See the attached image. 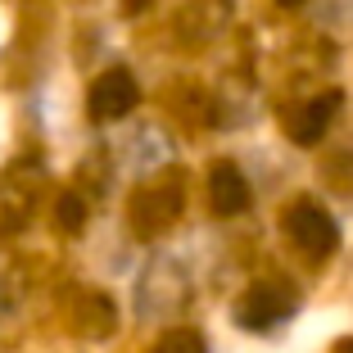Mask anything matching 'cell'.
Masks as SVG:
<instances>
[{"instance_id":"277c9868","label":"cell","mask_w":353,"mask_h":353,"mask_svg":"<svg viewBox=\"0 0 353 353\" xmlns=\"http://www.w3.org/2000/svg\"><path fill=\"white\" fill-rule=\"evenodd\" d=\"M236 326H245V331H254V335H263V331H272V326L290 312V299L276 290V285H250V290L236 299Z\"/></svg>"},{"instance_id":"9c48e42d","label":"cell","mask_w":353,"mask_h":353,"mask_svg":"<svg viewBox=\"0 0 353 353\" xmlns=\"http://www.w3.org/2000/svg\"><path fill=\"white\" fill-rule=\"evenodd\" d=\"M145 5H150V0H127L123 10H127V14H136V10H145Z\"/></svg>"},{"instance_id":"8fae6325","label":"cell","mask_w":353,"mask_h":353,"mask_svg":"<svg viewBox=\"0 0 353 353\" xmlns=\"http://www.w3.org/2000/svg\"><path fill=\"white\" fill-rule=\"evenodd\" d=\"M335 353H353V340H344V344H340V349H335Z\"/></svg>"},{"instance_id":"3957f363","label":"cell","mask_w":353,"mask_h":353,"mask_svg":"<svg viewBox=\"0 0 353 353\" xmlns=\"http://www.w3.org/2000/svg\"><path fill=\"white\" fill-rule=\"evenodd\" d=\"M176 213H181V190H176L172 181H159V186H145L141 195L132 199V227L141 231L145 240L163 236V231L176 222Z\"/></svg>"},{"instance_id":"ba28073f","label":"cell","mask_w":353,"mask_h":353,"mask_svg":"<svg viewBox=\"0 0 353 353\" xmlns=\"http://www.w3.org/2000/svg\"><path fill=\"white\" fill-rule=\"evenodd\" d=\"M54 218H59L63 231H82L86 227V204L77 195H59L54 199Z\"/></svg>"},{"instance_id":"7a4b0ae2","label":"cell","mask_w":353,"mask_h":353,"mask_svg":"<svg viewBox=\"0 0 353 353\" xmlns=\"http://www.w3.org/2000/svg\"><path fill=\"white\" fill-rule=\"evenodd\" d=\"M136 100H141L136 77L127 73V68H109L104 77H95V82H91L86 109H91L95 123H118V118H127L136 109Z\"/></svg>"},{"instance_id":"8992f818","label":"cell","mask_w":353,"mask_h":353,"mask_svg":"<svg viewBox=\"0 0 353 353\" xmlns=\"http://www.w3.org/2000/svg\"><path fill=\"white\" fill-rule=\"evenodd\" d=\"M208 204L218 218H236L250 208V181L240 176L236 163H213L208 168Z\"/></svg>"},{"instance_id":"6da1fadb","label":"cell","mask_w":353,"mask_h":353,"mask_svg":"<svg viewBox=\"0 0 353 353\" xmlns=\"http://www.w3.org/2000/svg\"><path fill=\"white\" fill-rule=\"evenodd\" d=\"M285 231H290V240L299 250H308L312 259H326V254H335V245H340L335 218L322 204H312V199H299V204L285 213Z\"/></svg>"},{"instance_id":"52a82bcc","label":"cell","mask_w":353,"mask_h":353,"mask_svg":"<svg viewBox=\"0 0 353 353\" xmlns=\"http://www.w3.org/2000/svg\"><path fill=\"white\" fill-rule=\"evenodd\" d=\"M154 353H204V340L195 331H186V326H176V331H168L154 344Z\"/></svg>"},{"instance_id":"5b68a950","label":"cell","mask_w":353,"mask_h":353,"mask_svg":"<svg viewBox=\"0 0 353 353\" xmlns=\"http://www.w3.org/2000/svg\"><path fill=\"white\" fill-rule=\"evenodd\" d=\"M340 104H344L340 91H326V95H312V100H303L299 109L285 118V127H290V141H294V145H317V141L331 132L335 114H340Z\"/></svg>"},{"instance_id":"30bf717a","label":"cell","mask_w":353,"mask_h":353,"mask_svg":"<svg viewBox=\"0 0 353 353\" xmlns=\"http://www.w3.org/2000/svg\"><path fill=\"white\" fill-rule=\"evenodd\" d=\"M276 5H285V10H299L303 0H276Z\"/></svg>"}]
</instances>
